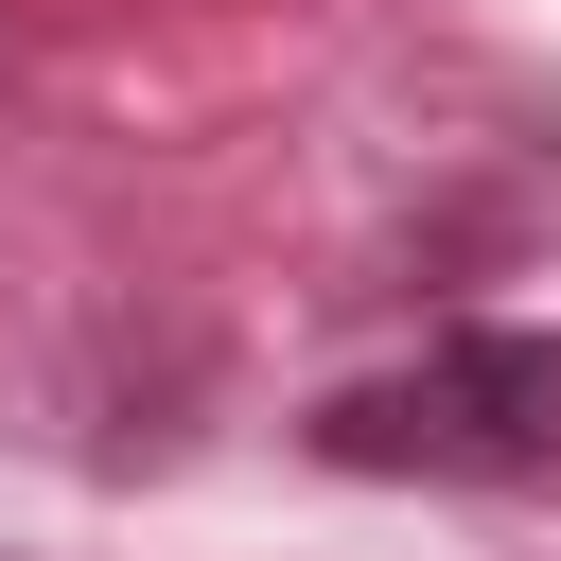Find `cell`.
Listing matches in <instances>:
<instances>
[{
    "label": "cell",
    "instance_id": "1",
    "mask_svg": "<svg viewBox=\"0 0 561 561\" xmlns=\"http://www.w3.org/2000/svg\"><path fill=\"white\" fill-rule=\"evenodd\" d=\"M333 473H561V333H438L316 403Z\"/></svg>",
    "mask_w": 561,
    "mask_h": 561
}]
</instances>
